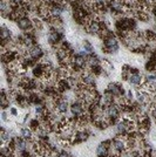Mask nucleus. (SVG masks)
<instances>
[{
	"instance_id": "2",
	"label": "nucleus",
	"mask_w": 156,
	"mask_h": 157,
	"mask_svg": "<svg viewBox=\"0 0 156 157\" xmlns=\"http://www.w3.org/2000/svg\"><path fill=\"white\" fill-rule=\"evenodd\" d=\"M65 41V35L62 31L58 29H51V32L48 34V44L53 47H58L60 44H62Z\"/></svg>"
},
{
	"instance_id": "13",
	"label": "nucleus",
	"mask_w": 156,
	"mask_h": 157,
	"mask_svg": "<svg viewBox=\"0 0 156 157\" xmlns=\"http://www.w3.org/2000/svg\"><path fill=\"white\" fill-rule=\"evenodd\" d=\"M84 48H85V51L88 54H93L94 53V48L93 46L91 45V42L88 41V40H85V42H84Z\"/></svg>"
},
{
	"instance_id": "16",
	"label": "nucleus",
	"mask_w": 156,
	"mask_h": 157,
	"mask_svg": "<svg viewBox=\"0 0 156 157\" xmlns=\"http://www.w3.org/2000/svg\"><path fill=\"white\" fill-rule=\"evenodd\" d=\"M10 113H11L13 116H17V114H18V111H17L15 108H11V109H10Z\"/></svg>"
},
{
	"instance_id": "10",
	"label": "nucleus",
	"mask_w": 156,
	"mask_h": 157,
	"mask_svg": "<svg viewBox=\"0 0 156 157\" xmlns=\"http://www.w3.org/2000/svg\"><path fill=\"white\" fill-rule=\"evenodd\" d=\"M40 127H41V121H40V120H38V117L33 118V120H31V121H29V128H31L32 130L38 131L40 129Z\"/></svg>"
},
{
	"instance_id": "17",
	"label": "nucleus",
	"mask_w": 156,
	"mask_h": 157,
	"mask_svg": "<svg viewBox=\"0 0 156 157\" xmlns=\"http://www.w3.org/2000/svg\"><path fill=\"white\" fill-rule=\"evenodd\" d=\"M1 116H2V120H4V121H7V114L5 113V111H2Z\"/></svg>"
},
{
	"instance_id": "1",
	"label": "nucleus",
	"mask_w": 156,
	"mask_h": 157,
	"mask_svg": "<svg viewBox=\"0 0 156 157\" xmlns=\"http://www.w3.org/2000/svg\"><path fill=\"white\" fill-rule=\"evenodd\" d=\"M101 38L103 39V52L104 53H116L119 51V40H117L116 35L111 31H107L101 35Z\"/></svg>"
},
{
	"instance_id": "5",
	"label": "nucleus",
	"mask_w": 156,
	"mask_h": 157,
	"mask_svg": "<svg viewBox=\"0 0 156 157\" xmlns=\"http://www.w3.org/2000/svg\"><path fill=\"white\" fill-rule=\"evenodd\" d=\"M107 89H108V92L111 93L114 98H123L124 89H123V87L120 85V83H116V82L109 83Z\"/></svg>"
},
{
	"instance_id": "6",
	"label": "nucleus",
	"mask_w": 156,
	"mask_h": 157,
	"mask_svg": "<svg viewBox=\"0 0 156 157\" xmlns=\"http://www.w3.org/2000/svg\"><path fill=\"white\" fill-rule=\"evenodd\" d=\"M54 107H55V110L58 111V114H66L68 110V102L66 98L61 96V98H57L54 101Z\"/></svg>"
},
{
	"instance_id": "3",
	"label": "nucleus",
	"mask_w": 156,
	"mask_h": 157,
	"mask_svg": "<svg viewBox=\"0 0 156 157\" xmlns=\"http://www.w3.org/2000/svg\"><path fill=\"white\" fill-rule=\"evenodd\" d=\"M87 33H89L92 35H101L102 28H101V20L99 19H92L87 25L85 26Z\"/></svg>"
},
{
	"instance_id": "4",
	"label": "nucleus",
	"mask_w": 156,
	"mask_h": 157,
	"mask_svg": "<svg viewBox=\"0 0 156 157\" xmlns=\"http://www.w3.org/2000/svg\"><path fill=\"white\" fill-rule=\"evenodd\" d=\"M17 25H18V27H19L21 31H24V32L34 31V22H33V20H31L28 18V15L18 20V21H17Z\"/></svg>"
},
{
	"instance_id": "11",
	"label": "nucleus",
	"mask_w": 156,
	"mask_h": 157,
	"mask_svg": "<svg viewBox=\"0 0 156 157\" xmlns=\"http://www.w3.org/2000/svg\"><path fill=\"white\" fill-rule=\"evenodd\" d=\"M21 136L26 140H32L33 138V134H32V129L31 128H22L21 129Z\"/></svg>"
},
{
	"instance_id": "15",
	"label": "nucleus",
	"mask_w": 156,
	"mask_h": 157,
	"mask_svg": "<svg viewBox=\"0 0 156 157\" xmlns=\"http://www.w3.org/2000/svg\"><path fill=\"white\" fill-rule=\"evenodd\" d=\"M127 100H128V101H133V93H131V90H128V92H127Z\"/></svg>"
},
{
	"instance_id": "12",
	"label": "nucleus",
	"mask_w": 156,
	"mask_h": 157,
	"mask_svg": "<svg viewBox=\"0 0 156 157\" xmlns=\"http://www.w3.org/2000/svg\"><path fill=\"white\" fill-rule=\"evenodd\" d=\"M92 73L95 75V76H98V75H101L102 74V72H103V68H102V66L101 65H96V66H92V67H89Z\"/></svg>"
},
{
	"instance_id": "9",
	"label": "nucleus",
	"mask_w": 156,
	"mask_h": 157,
	"mask_svg": "<svg viewBox=\"0 0 156 157\" xmlns=\"http://www.w3.org/2000/svg\"><path fill=\"white\" fill-rule=\"evenodd\" d=\"M0 34H1V40H12V32L10 31V28H7L5 25L1 26V29H0Z\"/></svg>"
},
{
	"instance_id": "14",
	"label": "nucleus",
	"mask_w": 156,
	"mask_h": 157,
	"mask_svg": "<svg viewBox=\"0 0 156 157\" xmlns=\"http://www.w3.org/2000/svg\"><path fill=\"white\" fill-rule=\"evenodd\" d=\"M1 138H2V141H4V142H8V141H11V140H12L11 136H10V134L5 132V129H4V128L1 129Z\"/></svg>"
},
{
	"instance_id": "7",
	"label": "nucleus",
	"mask_w": 156,
	"mask_h": 157,
	"mask_svg": "<svg viewBox=\"0 0 156 157\" xmlns=\"http://www.w3.org/2000/svg\"><path fill=\"white\" fill-rule=\"evenodd\" d=\"M28 56H31L32 59H34L35 61H38L40 60L42 56H44V51L41 49V47L38 46V45H35V46H33L29 48V51H28V54H27Z\"/></svg>"
},
{
	"instance_id": "8",
	"label": "nucleus",
	"mask_w": 156,
	"mask_h": 157,
	"mask_svg": "<svg viewBox=\"0 0 156 157\" xmlns=\"http://www.w3.org/2000/svg\"><path fill=\"white\" fill-rule=\"evenodd\" d=\"M128 81H129L130 85L137 86V87H140V86L144 82V80L142 78V75L140 74V72L130 73V76H129V78H128Z\"/></svg>"
}]
</instances>
